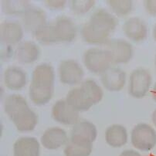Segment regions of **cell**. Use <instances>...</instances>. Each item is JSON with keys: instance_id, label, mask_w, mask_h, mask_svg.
Masks as SVG:
<instances>
[{"instance_id": "29", "label": "cell", "mask_w": 156, "mask_h": 156, "mask_svg": "<svg viewBox=\"0 0 156 156\" xmlns=\"http://www.w3.org/2000/svg\"><path fill=\"white\" fill-rule=\"evenodd\" d=\"M92 152V145H80L71 141L67 143L64 148L65 156H90Z\"/></svg>"}, {"instance_id": "15", "label": "cell", "mask_w": 156, "mask_h": 156, "mask_svg": "<svg viewBox=\"0 0 156 156\" xmlns=\"http://www.w3.org/2000/svg\"><path fill=\"white\" fill-rule=\"evenodd\" d=\"M15 58L22 64H30L37 61L40 56V49L33 41H23L19 43L15 50Z\"/></svg>"}, {"instance_id": "9", "label": "cell", "mask_w": 156, "mask_h": 156, "mask_svg": "<svg viewBox=\"0 0 156 156\" xmlns=\"http://www.w3.org/2000/svg\"><path fill=\"white\" fill-rule=\"evenodd\" d=\"M88 23L96 30L110 35L116 28L118 20L105 9H98L90 16Z\"/></svg>"}, {"instance_id": "11", "label": "cell", "mask_w": 156, "mask_h": 156, "mask_svg": "<svg viewBox=\"0 0 156 156\" xmlns=\"http://www.w3.org/2000/svg\"><path fill=\"white\" fill-rule=\"evenodd\" d=\"M23 37V27L16 21L6 20L2 23L0 27V39L2 44L7 46L20 43Z\"/></svg>"}, {"instance_id": "32", "label": "cell", "mask_w": 156, "mask_h": 156, "mask_svg": "<svg viewBox=\"0 0 156 156\" xmlns=\"http://www.w3.org/2000/svg\"><path fill=\"white\" fill-rule=\"evenodd\" d=\"M144 5L149 15L156 16V0H145L144 1Z\"/></svg>"}, {"instance_id": "31", "label": "cell", "mask_w": 156, "mask_h": 156, "mask_svg": "<svg viewBox=\"0 0 156 156\" xmlns=\"http://www.w3.org/2000/svg\"><path fill=\"white\" fill-rule=\"evenodd\" d=\"M66 3L67 2L64 0H47L44 2V4L49 9L53 10L63 9Z\"/></svg>"}, {"instance_id": "27", "label": "cell", "mask_w": 156, "mask_h": 156, "mask_svg": "<svg viewBox=\"0 0 156 156\" xmlns=\"http://www.w3.org/2000/svg\"><path fill=\"white\" fill-rule=\"evenodd\" d=\"M54 89H42L30 85L29 94L33 103L37 106L47 105L51 100Z\"/></svg>"}, {"instance_id": "1", "label": "cell", "mask_w": 156, "mask_h": 156, "mask_svg": "<svg viewBox=\"0 0 156 156\" xmlns=\"http://www.w3.org/2000/svg\"><path fill=\"white\" fill-rule=\"evenodd\" d=\"M83 63L91 73L101 75L111 68L113 62L105 49L90 48L83 54Z\"/></svg>"}, {"instance_id": "25", "label": "cell", "mask_w": 156, "mask_h": 156, "mask_svg": "<svg viewBox=\"0 0 156 156\" xmlns=\"http://www.w3.org/2000/svg\"><path fill=\"white\" fill-rule=\"evenodd\" d=\"M33 36L39 43L44 45L60 43L54 23H47L37 30Z\"/></svg>"}, {"instance_id": "14", "label": "cell", "mask_w": 156, "mask_h": 156, "mask_svg": "<svg viewBox=\"0 0 156 156\" xmlns=\"http://www.w3.org/2000/svg\"><path fill=\"white\" fill-rule=\"evenodd\" d=\"M123 31L129 40L135 43L144 41L148 36L146 23L138 17L127 20L123 26Z\"/></svg>"}, {"instance_id": "33", "label": "cell", "mask_w": 156, "mask_h": 156, "mask_svg": "<svg viewBox=\"0 0 156 156\" xmlns=\"http://www.w3.org/2000/svg\"><path fill=\"white\" fill-rule=\"evenodd\" d=\"M119 156H141V154L135 150H125Z\"/></svg>"}, {"instance_id": "3", "label": "cell", "mask_w": 156, "mask_h": 156, "mask_svg": "<svg viewBox=\"0 0 156 156\" xmlns=\"http://www.w3.org/2000/svg\"><path fill=\"white\" fill-rule=\"evenodd\" d=\"M151 81L152 78L148 70L142 67L135 69L130 76L128 93L134 98H143L149 91Z\"/></svg>"}, {"instance_id": "6", "label": "cell", "mask_w": 156, "mask_h": 156, "mask_svg": "<svg viewBox=\"0 0 156 156\" xmlns=\"http://www.w3.org/2000/svg\"><path fill=\"white\" fill-rule=\"evenodd\" d=\"M58 70L60 80L63 84L73 86L83 82L84 72L80 63L76 60H62Z\"/></svg>"}, {"instance_id": "4", "label": "cell", "mask_w": 156, "mask_h": 156, "mask_svg": "<svg viewBox=\"0 0 156 156\" xmlns=\"http://www.w3.org/2000/svg\"><path fill=\"white\" fill-rule=\"evenodd\" d=\"M105 50L108 52L113 64L128 63L133 57V47L125 40H110L105 44Z\"/></svg>"}, {"instance_id": "24", "label": "cell", "mask_w": 156, "mask_h": 156, "mask_svg": "<svg viewBox=\"0 0 156 156\" xmlns=\"http://www.w3.org/2000/svg\"><path fill=\"white\" fill-rule=\"evenodd\" d=\"M2 12L9 16L23 15L31 6V3L27 0H2L1 2Z\"/></svg>"}, {"instance_id": "19", "label": "cell", "mask_w": 156, "mask_h": 156, "mask_svg": "<svg viewBox=\"0 0 156 156\" xmlns=\"http://www.w3.org/2000/svg\"><path fill=\"white\" fill-rule=\"evenodd\" d=\"M12 121L20 132H30L37 127L38 117L31 108H28L17 115Z\"/></svg>"}, {"instance_id": "35", "label": "cell", "mask_w": 156, "mask_h": 156, "mask_svg": "<svg viewBox=\"0 0 156 156\" xmlns=\"http://www.w3.org/2000/svg\"><path fill=\"white\" fill-rule=\"evenodd\" d=\"M151 120H152V122L154 125V126L156 127V110L153 111L152 115H151Z\"/></svg>"}, {"instance_id": "20", "label": "cell", "mask_w": 156, "mask_h": 156, "mask_svg": "<svg viewBox=\"0 0 156 156\" xmlns=\"http://www.w3.org/2000/svg\"><path fill=\"white\" fill-rule=\"evenodd\" d=\"M65 100L73 109L78 112L87 111L94 105L90 98H88L80 87L73 88L70 90Z\"/></svg>"}, {"instance_id": "5", "label": "cell", "mask_w": 156, "mask_h": 156, "mask_svg": "<svg viewBox=\"0 0 156 156\" xmlns=\"http://www.w3.org/2000/svg\"><path fill=\"white\" fill-rule=\"evenodd\" d=\"M98 136V130L93 123L87 121H78L73 126L70 141L80 145H92Z\"/></svg>"}, {"instance_id": "8", "label": "cell", "mask_w": 156, "mask_h": 156, "mask_svg": "<svg viewBox=\"0 0 156 156\" xmlns=\"http://www.w3.org/2000/svg\"><path fill=\"white\" fill-rule=\"evenodd\" d=\"M52 116L59 123L74 125L78 122L79 112L73 109L66 100H59L52 108Z\"/></svg>"}, {"instance_id": "22", "label": "cell", "mask_w": 156, "mask_h": 156, "mask_svg": "<svg viewBox=\"0 0 156 156\" xmlns=\"http://www.w3.org/2000/svg\"><path fill=\"white\" fill-rule=\"evenodd\" d=\"M28 108L30 107L27 100L20 94L9 95L4 101V111L11 120Z\"/></svg>"}, {"instance_id": "36", "label": "cell", "mask_w": 156, "mask_h": 156, "mask_svg": "<svg viewBox=\"0 0 156 156\" xmlns=\"http://www.w3.org/2000/svg\"><path fill=\"white\" fill-rule=\"evenodd\" d=\"M153 38L156 41V24L154 25V28H153Z\"/></svg>"}, {"instance_id": "2", "label": "cell", "mask_w": 156, "mask_h": 156, "mask_svg": "<svg viewBox=\"0 0 156 156\" xmlns=\"http://www.w3.org/2000/svg\"><path fill=\"white\" fill-rule=\"evenodd\" d=\"M131 141L133 146L142 151H149L156 145V131L146 123H139L131 131Z\"/></svg>"}, {"instance_id": "12", "label": "cell", "mask_w": 156, "mask_h": 156, "mask_svg": "<svg viewBox=\"0 0 156 156\" xmlns=\"http://www.w3.org/2000/svg\"><path fill=\"white\" fill-rule=\"evenodd\" d=\"M101 83L105 89L109 91L118 92L121 90L126 83V73L122 69L111 66L101 74Z\"/></svg>"}, {"instance_id": "28", "label": "cell", "mask_w": 156, "mask_h": 156, "mask_svg": "<svg viewBox=\"0 0 156 156\" xmlns=\"http://www.w3.org/2000/svg\"><path fill=\"white\" fill-rule=\"evenodd\" d=\"M106 2L118 16H126L133 9V2L131 0H108Z\"/></svg>"}, {"instance_id": "21", "label": "cell", "mask_w": 156, "mask_h": 156, "mask_svg": "<svg viewBox=\"0 0 156 156\" xmlns=\"http://www.w3.org/2000/svg\"><path fill=\"white\" fill-rule=\"evenodd\" d=\"M107 144L113 148L124 146L128 141V131L125 127L121 125H112L105 132Z\"/></svg>"}, {"instance_id": "10", "label": "cell", "mask_w": 156, "mask_h": 156, "mask_svg": "<svg viewBox=\"0 0 156 156\" xmlns=\"http://www.w3.org/2000/svg\"><path fill=\"white\" fill-rule=\"evenodd\" d=\"M21 22L24 30L33 35L47 23V15L42 9L32 6L22 16Z\"/></svg>"}, {"instance_id": "37", "label": "cell", "mask_w": 156, "mask_h": 156, "mask_svg": "<svg viewBox=\"0 0 156 156\" xmlns=\"http://www.w3.org/2000/svg\"><path fill=\"white\" fill-rule=\"evenodd\" d=\"M155 66H156V57H155Z\"/></svg>"}, {"instance_id": "16", "label": "cell", "mask_w": 156, "mask_h": 156, "mask_svg": "<svg viewBox=\"0 0 156 156\" xmlns=\"http://www.w3.org/2000/svg\"><path fill=\"white\" fill-rule=\"evenodd\" d=\"M4 83L8 89L14 91L23 89L27 83V73L21 67L10 66L4 71Z\"/></svg>"}, {"instance_id": "26", "label": "cell", "mask_w": 156, "mask_h": 156, "mask_svg": "<svg viewBox=\"0 0 156 156\" xmlns=\"http://www.w3.org/2000/svg\"><path fill=\"white\" fill-rule=\"evenodd\" d=\"M80 87L86 93L94 105L101 101L104 97V92L101 87L93 79H86L81 83Z\"/></svg>"}, {"instance_id": "13", "label": "cell", "mask_w": 156, "mask_h": 156, "mask_svg": "<svg viewBox=\"0 0 156 156\" xmlns=\"http://www.w3.org/2000/svg\"><path fill=\"white\" fill-rule=\"evenodd\" d=\"M41 144L48 150H56L69 142L66 131L58 127L48 128L41 137Z\"/></svg>"}, {"instance_id": "30", "label": "cell", "mask_w": 156, "mask_h": 156, "mask_svg": "<svg viewBox=\"0 0 156 156\" xmlns=\"http://www.w3.org/2000/svg\"><path fill=\"white\" fill-rule=\"evenodd\" d=\"M95 5L94 0H72L70 2L72 12L76 15H83L89 12Z\"/></svg>"}, {"instance_id": "17", "label": "cell", "mask_w": 156, "mask_h": 156, "mask_svg": "<svg viewBox=\"0 0 156 156\" xmlns=\"http://www.w3.org/2000/svg\"><path fill=\"white\" fill-rule=\"evenodd\" d=\"M60 43H70L76 37V27L74 22L67 16H59L54 23Z\"/></svg>"}, {"instance_id": "7", "label": "cell", "mask_w": 156, "mask_h": 156, "mask_svg": "<svg viewBox=\"0 0 156 156\" xmlns=\"http://www.w3.org/2000/svg\"><path fill=\"white\" fill-rule=\"evenodd\" d=\"M54 69L50 63H45L36 66L30 85L42 89H54Z\"/></svg>"}, {"instance_id": "34", "label": "cell", "mask_w": 156, "mask_h": 156, "mask_svg": "<svg viewBox=\"0 0 156 156\" xmlns=\"http://www.w3.org/2000/svg\"><path fill=\"white\" fill-rule=\"evenodd\" d=\"M151 97H152V99L156 102V83H154L152 90H151Z\"/></svg>"}, {"instance_id": "23", "label": "cell", "mask_w": 156, "mask_h": 156, "mask_svg": "<svg viewBox=\"0 0 156 156\" xmlns=\"http://www.w3.org/2000/svg\"><path fill=\"white\" fill-rule=\"evenodd\" d=\"M81 36L84 42L94 45L106 44L108 41L109 34L96 30L90 24L87 23L83 26L81 30Z\"/></svg>"}, {"instance_id": "18", "label": "cell", "mask_w": 156, "mask_h": 156, "mask_svg": "<svg viewBox=\"0 0 156 156\" xmlns=\"http://www.w3.org/2000/svg\"><path fill=\"white\" fill-rule=\"evenodd\" d=\"M40 143L33 137H22L13 145V156H40Z\"/></svg>"}]
</instances>
